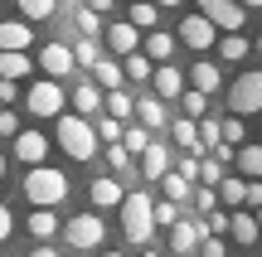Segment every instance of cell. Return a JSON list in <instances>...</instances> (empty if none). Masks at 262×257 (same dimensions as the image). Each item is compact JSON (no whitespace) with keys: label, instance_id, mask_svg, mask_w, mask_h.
<instances>
[{"label":"cell","instance_id":"cb8c5ba5","mask_svg":"<svg viewBox=\"0 0 262 257\" xmlns=\"http://www.w3.org/2000/svg\"><path fill=\"white\" fill-rule=\"evenodd\" d=\"M136 116L156 131V126H165V102H160V92L156 97H136Z\"/></svg>","mask_w":262,"mask_h":257},{"label":"cell","instance_id":"ab89813d","mask_svg":"<svg viewBox=\"0 0 262 257\" xmlns=\"http://www.w3.org/2000/svg\"><path fill=\"white\" fill-rule=\"evenodd\" d=\"M180 97H185V112L189 116H204L209 112V92H199V87H194V92H180Z\"/></svg>","mask_w":262,"mask_h":257},{"label":"cell","instance_id":"9f6ffc18","mask_svg":"<svg viewBox=\"0 0 262 257\" xmlns=\"http://www.w3.org/2000/svg\"><path fill=\"white\" fill-rule=\"evenodd\" d=\"M141 257H156V252H150V248H146V252H141Z\"/></svg>","mask_w":262,"mask_h":257},{"label":"cell","instance_id":"11a10c76","mask_svg":"<svg viewBox=\"0 0 262 257\" xmlns=\"http://www.w3.org/2000/svg\"><path fill=\"white\" fill-rule=\"evenodd\" d=\"M0 180H5V155H0Z\"/></svg>","mask_w":262,"mask_h":257},{"label":"cell","instance_id":"f1b7e54d","mask_svg":"<svg viewBox=\"0 0 262 257\" xmlns=\"http://www.w3.org/2000/svg\"><path fill=\"white\" fill-rule=\"evenodd\" d=\"M122 63H126V78H131V83H146V78H156V68H150V54H141V49H136V54H126Z\"/></svg>","mask_w":262,"mask_h":257},{"label":"cell","instance_id":"6f0895ef","mask_svg":"<svg viewBox=\"0 0 262 257\" xmlns=\"http://www.w3.org/2000/svg\"><path fill=\"white\" fill-rule=\"evenodd\" d=\"M257 54H262V34H257Z\"/></svg>","mask_w":262,"mask_h":257},{"label":"cell","instance_id":"d4e9b609","mask_svg":"<svg viewBox=\"0 0 262 257\" xmlns=\"http://www.w3.org/2000/svg\"><path fill=\"white\" fill-rule=\"evenodd\" d=\"M175 44H180V34H160V29H150V34H146V54H150V58H160V63H170Z\"/></svg>","mask_w":262,"mask_h":257},{"label":"cell","instance_id":"f546056e","mask_svg":"<svg viewBox=\"0 0 262 257\" xmlns=\"http://www.w3.org/2000/svg\"><path fill=\"white\" fill-rule=\"evenodd\" d=\"M233 165L248 175V180H257V175H262V146H238V160Z\"/></svg>","mask_w":262,"mask_h":257},{"label":"cell","instance_id":"3957f363","mask_svg":"<svg viewBox=\"0 0 262 257\" xmlns=\"http://www.w3.org/2000/svg\"><path fill=\"white\" fill-rule=\"evenodd\" d=\"M156 228H160V223H156V199H146V194H126V199H122V233L136 243V248H146Z\"/></svg>","mask_w":262,"mask_h":257},{"label":"cell","instance_id":"7bdbcfd3","mask_svg":"<svg viewBox=\"0 0 262 257\" xmlns=\"http://www.w3.org/2000/svg\"><path fill=\"white\" fill-rule=\"evenodd\" d=\"M224 233H204V243H199V257H224Z\"/></svg>","mask_w":262,"mask_h":257},{"label":"cell","instance_id":"816d5d0a","mask_svg":"<svg viewBox=\"0 0 262 257\" xmlns=\"http://www.w3.org/2000/svg\"><path fill=\"white\" fill-rule=\"evenodd\" d=\"M88 5H93V10H112V0H88Z\"/></svg>","mask_w":262,"mask_h":257},{"label":"cell","instance_id":"52a82bcc","mask_svg":"<svg viewBox=\"0 0 262 257\" xmlns=\"http://www.w3.org/2000/svg\"><path fill=\"white\" fill-rule=\"evenodd\" d=\"M228 107H233L238 116L262 112V68H257V73H243L233 87H228Z\"/></svg>","mask_w":262,"mask_h":257},{"label":"cell","instance_id":"680465c9","mask_svg":"<svg viewBox=\"0 0 262 257\" xmlns=\"http://www.w3.org/2000/svg\"><path fill=\"white\" fill-rule=\"evenodd\" d=\"M107 257H122V252H107Z\"/></svg>","mask_w":262,"mask_h":257},{"label":"cell","instance_id":"1f68e13d","mask_svg":"<svg viewBox=\"0 0 262 257\" xmlns=\"http://www.w3.org/2000/svg\"><path fill=\"white\" fill-rule=\"evenodd\" d=\"M107 112H112V116H122V122H126V116L136 112V102H131V92H122V87H107Z\"/></svg>","mask_w":262,"mask_h":257},{"label":"cell","instance_id":"f6af8a7d","mask_svg":"<svg viewBox=\"0 0 262 257\" xmlns=\"http://www.w3.org/2000/svg\"><path fill=\"white\" fill-rule=\"evenodd\" d=\"M228 223H233V214H209V219H204V233H228Z\"/></svg>","mask_w":262,"mask_h":257},{"label":"cell","instance_id":"5bb4252c","mask_svg":"<svg viewBox=\"0 0 262 257\" xmlns=\"http://www.w3.org/2000/svg\"><path fill=\"white\" fill-rule=\"evenodd\" d=\"M34 54L29 49H0V78H29Z\"/></svg>","mask_w":262,"mask_h":257},{"label":"cell","instance_id":"603a6c76","mask_svg":"<svg viewBox=\"0 0 262 257\" xmlns=\"http://www.w3.org/2000/svg\"><path fill=\"white\" fill-rule=\"evenodd\" d=\"M175 141L185 146V151H194V155L204 151V141H199V116H189V112L180 116V122H175Z\"/></svg>","mask_w":262,"mask_h":257},{"label":"cell","instance_id":"91938a15","mask_svg":"<svg viewBox=\"0 0 262 257\" xmlns=\"http://www.w3.org/2000/svg\"><path fill=\"white\" fill-rule=\"evenodd\" d=\"M257 223H262V209H257Z\"/></svg>","mask_w":262,"mask_h":257},{"label":"cell","instance_id":"d6986e66","mask_svg":"<svg viewBox=\"0 0 262 257\" xmlns=\"http://www.w3.org/2000/svg\"><path fill=\"white\" fill-rule=\"evenodd\" d=\"M29 44H34V29L25 19H5L0 25V49H29Z\"/></svg>","mask_w":262,"mask_h":257},{"label":"cell","instance_id":"7a4b0ae2","mask_svg":"<svg viewBox=\"0 0 262 257\" xmlns=\"http://www.w3.org/2000/svg\"><path fill=\"white\" fill-rule=\"evenodd\" d=\"M58 146H63L73 160H93L97 155V126L88 122L83 112H73V116H58Z\"/></svg>","mask_w":262,"mask_h":257},{"label":"cell","instance_id":"7c38bea8","mask_svg":"<svg viewBox=\"0 0 262 257\" xmlns=\"http://www.w3.org/2000/svg\"><path fill=\"white\" fill-rule=\"evenodd\" d=\"M15 155H19L25 165H39V160L49 155V136H44V131H15Z\"/></svg>","mask_w":262,"mask_h":257},{"label":"cell","instance_id":"f35d334b","mask_svg":"<svg viewBox=\"0 0 262 257\" xmlns=\"http://www.w3.org/2000/svg\"><path fill=\"white\" fill-rule=\"evenodd\" d=\"M122 141L131 146V155H141V151L150 146V136H146V122H141V126H126V136H122Z\"/></svg>","mask_w":262,"mask_h":257},{"label":"cell","instance_id":"83f0119b","mask_svg":"<svg viewBox=\"0 0 262 257\" xmlns=\"http://www.w3.org/2000/svg\"><path fill=\"white\" fill-rule=\"evenodd\" d=\"M93 78L102 87H122V78H126V63H112V58H97L93 63Z\"/></svg>","mask_w":262,"mask_h":257},{"label":"cell","instance_id":"74e56055","mask_svg":"<svg viewBox=\"0 0 262 257\" xmlns=\"http://www.w3.org/2000/svg\"><path fill=\"white\" fill-rule=\"evenodd\" d=\"M199 180H204V184H219V180H224V160H219V155L199 160Z\"/></svg>","mask_w":262,"mask_h":257},{"label":"cell","instance_id":"681fc988","mask_svg":"<svg viewBox=\"0 0 262 257\" xmlns=\"http://www.w3.org/2000/svg\"><path fill=\"white\" fill-rule=\"evenodd\" d=\"M248 209H262V175L248 180Z\"/></svg>","mask_w":262,"mask_h":257},{"label":"cell","instance_id":"5b68a950","mask_svg":"<svg viewBox=\"0 0 262 257\" xmlns=\"http://www.w3.org/2000/svg\"><path fill=\"white\" fill-rule=\"evenodd\" d=\"M63 238H68V248L93 252V248H102V243H107V223L97 219V214H78V219L63 223Z\"/></svg>","mask_w":262,"mask_h":257},{"label":"cell","instance_id":"2e32d148","mask_svg":"<svg viewBox=\"0 0 262 257\" xmlns=\"http://www.w3.org/2000/svg\"><path fill=\"white\" fill-rule=\"evenodd\" d=\"M228 238H233L238 248H253V243L262 238V223H257V214H233V223H228Z\"/></svg>","mask_w":262,"mask_h":257},{"label":"cell","instance_id":"9c48e42d","mask_svg":"<svg viewBox=\"0 0 262 257\" xmlns=\"http://www.w3.org/2000/svg\"><path fill=\"white\" fill-rule=\"evenodd\" d=\"M39 68H44L49 78H68V73L78 68V54L63 44V39H54V44H44V49H39Z\"/></svg>","mask_w":262,"mask_h":257},{"label":"cell","instance_id":"f907efd6","mask_svg":"<svg viewBox=\"0 0 262 257\" xmlns=\"http://www.w3.org/2000/svg\"><path fill=\"white\" fill-rule=\"evenodd\" d=\"M29 257H58L54 248H29Z\"/></svg>","mask_w":262,"mask_h":257},{"label":"cell","instance_id":"e0dca14e","mask_svg":"<svg viewBox=\"0 0 262 257\" xmlns=\"http://www.w3.org/2000/svg\"><path fill=\"white\" fill-rule=\"evenodd\" d=\"M150 87H156L160 97H180V92H185V73H180L175 63H160L156 78H150Z\"/></svg>","mask_w":262,"mask_h":257},{"label":"cell","instance_id":"836d02e7","mask_svg":"<svg viewBox=\"0 0 262 257\" xmlns=\"http://www.w3.org/2000/svg\"><path fill=\"white\" fill-rule=\"evenodd\" d=\"M199 141H204V151H214V146L224 141V122H214V116H199Z\"/></svg>","mask_w":262,"mask_h":257},{"label":"cell","instance_id":"bcb514c9","mask_svg":"<svg viewBox=\"0 0 262 257\" xmlns=\"http://www.w3.org/2000/svg\"><path fill=\"white\" fill-rule=\"evenodd\" d=\"M15 97H25L19 92V78H0V102H15Z\"/></svg>","mask_w":262,"mask_h":257},{"label":"cell","instance_id":"d590c367","mask_svg":"<svg viewBox=\"0 0 262 257\" xmlns=\"http://www.w3.org/2000/svg\"><path fill=\"white\" fill-rule=\"evenodd\" d=\"M58 10V0H19V15H29V19H49Z\"/></svg>","mask_w":262,"mask_h":257},{"label":"cell","instance_id":"60d3db41","mask_svg":"<svg viewBox=\"0 0 262 257\" xmlns=\"http://www.w3.org/2000/svg\"><path fill=\"white\" fill-rule=\"evenodd\" d=\"M107 165H112V170H126V165H131V146H126V141H112V151H107Z\"/></svg>","mask_w":262,"mask_h":257},{"label":"cell","instance_id":"44dd1931","mask_svg":"<svg viewBox=\"0 0 262 257\" xmlns=\"http://www.w3.org/2000/svg\"><path fill=\"white\" fill-rule=\"evenodd\" d=\"M141 170H146V180H165V170H170V155L160 151L156 141H150L146 151H141Z\"/></svg>","mask_w":262,"mask_h":257},{"label":"cell","instance_id":"7402d4cb","mask_svg":"<svg viewBox=\"0 0 262 257\" xmlns=\"http://www.w3.org/2000/svg\"><path fill=\"white\" fill-rule=\"evenodd\" d=\"M160 190H165L170 199H180V204H189V199H194V180H189V175H180V170H165Z\"/></svg>","mask_w":262,"mask_h":257},{"label":"cell","instance_id":"8992f818","mask_svg":"<svg viewBox=\"0 0 262 257\" xmlns=\"http://www.w3.org/2000/svg\"><path fill=\"white\" fill-rule=\"evenodd\" d=\"M180 44L185 49H194V54H209V49L219 44V25L199 10V15H185L180 19Z\"/></svg>","mask_w":262,"mask_h":257},{"label":"cell","instance_id":"b9f144b4","mask_svg":"<svg viewBox=\"0 0 262 257\" xmlns=\"http://www.w3.org/2000/svg\"><path fill=\"white\" fill-rule=\"evenodd\" d=\"M97 136H107V146H112V141H122V136H126V126H122V116H112V112H107V122L97 126Z\"/></svg>","mask_w":262,"mask_h":257},{"label":"cell","instance_id":"9a60e30c","mask_svg":"<svg viewBox=\"0 0 262 257\" xmlns=\"http://www.w3.org/2000/svg\"><path fill=\"white\" fill-rule=\"evenodd\" d=\"M88 194H93V204H97V209H122V199H126V190H122L117 180H107V175H97Z\"/></svg>","mask_w":262,"mask_h":257},{"label":"cell","instance_id":"277c9868","mask_svg":"<svg viewBox=\"0 0 262 257\" xmlns=\"http://www.w3.org/2000/svg\"><path fill=\"white\" fill-rule=\"evenodd\" d=\"M25 102H29V116H63L68 92L58 87V78H34L29 92H25Z\"/></svg>","mask_w":262,"mask_h":257},{"label":"cell","instance_id":"7dc6e473","mask_svg":"<svg viewBox=\"0 0 262 257\" xmlns=\"http://www.w3.org/2000/svg\"><path fill=\"white\" fill-rule=\"evenodd\" d=\"M15 233V214H10V204H0V243Z\"/></svg>","mask_w":262,"mask_h":257},{"label":"cell","instance_id":"6da1fadb","mask_svg":"<svg viewBox=\"0 0 262 257\" xmlns=\"http://www.w3.org/2000/svg\"><path fill=\"white\" fill-rule=\"evenodd\" d=\"M25 199L29 204H44V209H58V204L68 199V175L63 170H49L44 160L29 165V175H25Z\"/></svg>","mask_w":262,"mask_h":257},{"label":"cell","instance_id":"30bf717a","mask_svg":"<svg viewBox=\"0 0 262 257\" xmlns=\"http://www.w3.org/2000/svg\"><path fill=\"white\" fill-rule=\"evenodd\" d=\"M107 49H112V54H136L141 49V25L136 19H112V25H107Z\"/></svg>","mask_w":262,"mask_h":257},{"label":"cell","instance_id":"ba28073f","mask_svg":"<svg viewBox=\"0 0 262 257\" xmlns=\"http://www.w3.org/2000/svg\"><path fill=\"white\" fill-rule=\"evenodd\" d=\"M194 5L204 10L224 34H228V29H243V19H248V5H243V0H194Z\"/></svg>","mask_w":262,"mask_h":257},{"label":"cell","instance_id":"ee69618b","mask_svg":"<svg viewBox=\"0 0 262 257\" xmlns=\"http://www.w3.org/2000/svg\"><path fill=\"white\" fill-rule=\"evenodd\" d=\"M224 141H233V146H243V116H228V122H224Z\"/></svg>","mask_w":262,"mask_h":257},{"label":"cell","instance_id":"8fae6325","mask_svg":"<svg viewBox=\"0 0 262 257\" xmlns=\"http://www.w3.org/2000/svg\"><path fill=\"white\" fill-rule=\"evenodd\" d=\"M199 243H204V219H199V223L180 219L175 228H170V248H175L180 257H194V252H199Z\"/></svg>","mask_w":262,"mask_h":257},{"label":"cell","instance_id":"4dcf8cb0","mask_svg":"<svg viewBox=\"0 0 262 257\" xmlns=\"http://www.w3.org/2000/svg\"><path fill=\"white\" fill-rule=\"evenodd\" d=\"M219 199L233 204V209H238V204H248V180H228V175H224V180H219Z\"/></svg>","mask_w":262,"mask_h":257},{"label":"cell","instance_id":"8d00e7d4","mask_svg":"<svg viewBox=\"0 0 262 257\" xmlns=\"http://www.w3.org/2000/svg\"><path fill=\"white\" fill-rule=\"evenodd\" d=\"M73 54H78V63H83V68H93V63H97V39L83 34V39L73 44Z\"/></svg>","mask_w":262,"mask_h":257},{"label":"cell","instance_id":"f5cc1de1","mask_svg":"<svg viewBox=\"0 0 262 257\" xmlns=\"http://www.w3.org/2000/svg\"><path fill=\"white\" fill-rule=\"evenodd\" d=\"M160 5H165V10H175V5H185V0H160Z\"/></svg>","mask_w":262,"mask_h":257},{"label":"cell","instance_id":"4316f807","mask_svg":"<svg viewBox=\"0 0 262 257\" xmlns=\"http://www.w3.org/2000/svg\"><path fill=\"white\" fill-rule=\"evenodd\" d=\"M160 10H165V5H160V0H131V10H126V15L136 19L141 29H156V19H160Z\"/></svg>","mask_w":262,"mask_h":257},{"label":"cell","instance_id":"ffe728a7","mask_svg":"<svg viewBox=\"0 0 262 257\" xmlns=\"http://www.w3.org/2000/svg\"><path fill=\"white\" fill-rule=\"evenodd\" d=\"M73 112H83V116L102 112V87H97V83H78L73 87Z\"/></svg>","mask_w":262,"mask_h":257},{"label":"cell","instance_id":"d6a6232c","mask_svg":"<svg viewBox=\"0 0 262 257\" xmlns=\"http://www.w3.org/2000/svg\"><path fill=\"white\" fill-rule=\"evenodd\" d=\"M73 19H78V34H93V39L102 34V10H93V5H83V10H78Z\"/></svg>","mask_w":262,"mask_h":257},{"label":"cell","instance_id":"e575fe53","mask_svg":"<svg viewBox=\"0 0 262 257\" xmlns=\"http://www.w3.org/2000/svg\"><path fill=\"white\" fill-rule=\"evenodd\" d=\"M156 223H160V228H175V223H180V199L165 194V199L156 204Z\"/></svg>","mask_w":262,"mask_h":257},{"label":"cell","instance_id":"db71d44e","mask_svg":"<svg viewBox=\"0 0 262 257\" xmlns=\"http://www.w3.org/2000/svg\"><path fill=\"white\" fill-rule=\"evenodd\" d=\"M243 5H248V10H262V0H243Z\"/></svg>","mask_w":262,"mask_h":257},{"label":"cell","instance_id":"ac0fdd59","mask_svg":"<svg viewBox=\"0 0 262 257\" xmlns=\"http://www.w3.org/2000/svg\"><path fill=\"white\" fill-rule=\"evenodd\" d=\"M189 83H194L199 92H219V87H224V73H219V63H209V58H199V63L189 68Z\"/></svg>","mask_w":262,"mask_h":257},{"label":"cell","instance_id":"c3c4849f","mask_svg":"<svg viewBox=\"0 0 262 257\" xmlns=\"http://www.w3.org/2000/svg\"><path fill=\"white\" fill-rule=\"evenodd\" d=\"M15 131H19V116L5 107V112H0V136H15Z\"/></svg>","mask_w":262,"mask_h":257},{"label":"cell","instance_id":"484cf974","mask_svg":"<svg viewBox=\"0 0 262 257\" xmlns=\"http://www.w3.org/2000/svg\"><path fill=\"white\" fill-rule=\"evenodd\" d=\"M248 49H253V44L243 39V29H228V34L219 39V54H224L228 63H238V58H248Z\"/></svg>","mask_w":262,"mask_h":257},{"label":"cell","instance_id":"4fadbf2b","mask_svg":"<svg viewBox=\"0 0 262 257\" xmlns=\"http://www.w3.org/2000/svg\"><path fill=\"white\" fill-rule=\"evenodd\" d=\"M54 233H63V223H58V214H54V209H44V204H34V214H29V238L49 243Z\"/></svg>","mask_w":262,"mask_h":257}]
</instances>
